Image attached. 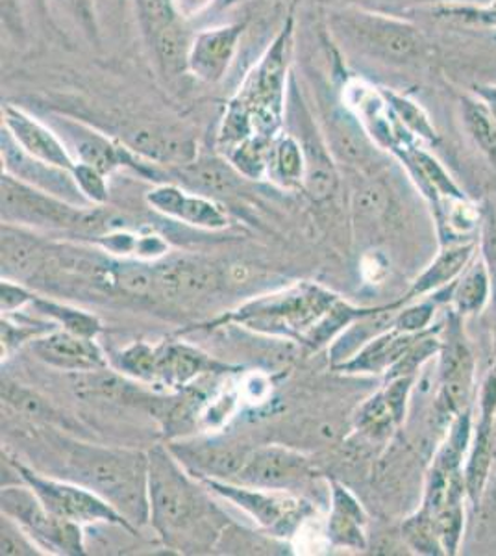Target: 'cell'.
Returning <instances> with one entry per match:
<instances>
[{
	"label": "cell",
	"instance_id": "obj_48",
	"mask_svg": "<svg viewBox=\"0 0 496 556\" xmlns=\"http://www.w3.org/2000/svg\"><path fill=\"white\" fill-rule=\"evenodd\" d=\"M471 93L484 102L485 106L489 108L491 114L496 119V84H476L472 86Z\"/></svg>",
	"mask_w": 496,
	"mask_h": 556
},
{
	"label": "cell",
	"instance_id": "obj_5",
	"mask_svg": "<svg viewBox=\"0 0 496 556\" xmlns=\"http://www.w3.org/2000/svg\"><path fill=\"white\" fill-rule=\"evenodd\" d=\"M340 299L327 291L302 286L298 290L290 291L282 298H270L251 304L239 311V321L249 323L254 329L270 330V332H304L309 334L317 325L330 314Z\"/></svg>",
	"mask_w": 496,
	"mask_h": 556
},
{
	"label": "cell",
	"instance_id": "obj_34",
	"mask_svg": "<svg viewBox=\"0 0 496 556\" xmlns=\"http://www.w3.org/2000/svg\"><path fill=\"white\" fill-rule=\"evenodd\" d=\"M466 501H453L443 510L432 516L446 556H456L461 549L463 532H466Z\"/></svg>",
	"mask_w": 496,
	"mask_h": 556
},
{
	"label": "cell",
	"instance_id": "obj_42",
	"mask_svg": "<svg viewBox=\"0 0 496 556\" xmlns=\"http://www.w3.org/2000/svg\"><path fill=\"white\" fill-rule=\"evenodd\" d=\"M71 175L75 178L76 186L82 190L84 195L88 197L89 201L99 204L106 203V182H104V175L99 169L76 162L75 169Z\"/></svg>",
	"mask_w": 496,
	"mask_h": 556
},
{
	"label": "cell",
	"instance_id": "obj_46",
	"mask_svg": "<svg viewBox=\"0 0 496 556\" xmlns=\"http://www.w3.org/2000/svg\"><path fill=\"white\" fill-rule=\"evenodd\" d=\"M34 553L36 551H31L25 534H21L15 527L2 519V555H34Z\"/></svg>",
	"mask_w": 496,
	"mask_h": 556
},
{
	"label": "cell",
	"instance_id": "obj_26",
	"mask_svg": "<svg viewBox=\"0 0 496 556\" xmlns=\"http://www.w3.org/2000/svg\"><path fill=\"white\" fill-rule=\"evenodd\" d=\"M209 367L204 354L182 345H170L160 351L157 361V379L165 380L167 384L182 386L196 375Z\"/></svg>",
	"mask_w": 496,
	"mask_h": 556
},
{
	"label": "cell",
	"instance_id": "obj_30",
	"mask_svg": "<svg viewBox=\"0 0 496 556\" xmlns=\"http://www.w3.org/2000/svg\"><path fill=\"white\" fill-rule=\"evenodd\" d=\"M38 245L25 236L2 230V269L8 277H25L39 266Z\"/></svg>",
	"mask_w": 496,
	"mask_h": 556
},
{
	"label": "cell",
	"instance_id": "obj_22",
	"mask_svg": "<svg viewBox=\"0 0 496 556\" xmlns=\"http://www.w3.org/2000/svg\"><path fill=\"white\" fill-rule=\"evenodd\" d=\"M333 505L330 523H328V536L333 544L352 549H367V536L365 525L367 516L358 501L346 492L340 484H333Z\"/></svg>",
	"mask_w": 496,
	"mask_h": 556
},
{
	"label": "cell",
	"instance_id": "obj_35",
	"mask_svg": "<svg viewBox=\"0 0 496 556\" xmlns=\"http://www.w3.org/2000/svg\"><path fill=\"white\" fill-rule=\"evenodd\" d=\"M191 43L193 41H189L188 33L178 25V21L154 34L157 56L169 70H180L183 64L188 65Z\"/></svg>",
	"mask_w": 496,
	"mask_h": 556
},
{
	"label": "cell",
	"instance_id": "obj_43",
	"mask_svg": "<svg viewBox=\"0 0 496 556\" xmlns=\"http://www.w3.org/2000/svg\"><path fill=\"white\" fill-rule=\"evenodd\" d=\"M348 7L364 8L371 12L390 13L396 15L398 12H406L417 7H440L446 2H456V0H348Z\"/></svg>",
	"mask_w": 496,
	"mask_h": 556
},
{
	"label": "cell",
	"instance_id": "obj_11",
	"mask_svg": "<svg viewBox=\"0 0 496 556\" xmlns=\"http://www.w3.org/2000/svg\"><path fill=\"white\" fill-rule=\"evenodd\" d=\"M4 128L15 139V143L30 154L31 159L54 165L60 169L73 173L76 162L62 138L51 128L44 127L39 121L31 119L20 108H4Z\"/></svg>",
	"mask_w": 496,
	"mask_h": 556
},
{
	"label": "cell",
	"instance_id": "obj_2",
	"mask_svg": "<svg viewBox=\"0 0 496 556\" xmlns=\"http://www.w3.org/2000/svg\"><path fill=\"white\" fill-rule=\"evenodd\" d=\"M75 471L110 505L132 518L145 519L149 460L138 453L76 447L71 458Z\"/></svg>",
	"mask_w": 496,
	"mask_h": 556
},
{
	"label": "cell",
	"instance_id": "obj_39",
	"mask_svg": "<svg viewBox=\"0 0 496 556\" xmlns=\"http://www.w3.org/2000/svg\"><path fill=\"white\" fill-rule=\"evenodd\" d=\"M112 278L120 290L132 295H147L154 291V271L152 267L138 266V264H125L112 269Z\"/></svg>",
	"mask_w": 496,
	"mask_h": 556
},
{
	"label": "cell",
	"instance_id": "obj_1",
	"mask_svg": "<svg viewBox=\"0 0 496 556\" xmlns=\"http://www.w3.org/2000/svg\"><path fill=\"white\" fill-rule=\"evenodd\" d=\"M333 34L352 51L380 64H415L427 52L421 28L390 13L345 7L330 13Z\"/></svg>",
	"mask_w": 496,
	"mask_h": 556
},
{
	"label": "cell",
	"instance_id": "obj_15",
	"mask_svg": "<svg viewBox=\"0 0 496 556\" xmlns=\"http://www.w3.org/2000/svg\"><path fill=\"white\" fill-rule=\"evenodd\" d=\"M243 25L220 26L193 39L188 67L204 83H219L232 62Z\"/></svg>",
	"mask_w": 496,
	"mask_h": 556
},
{
	"label": "cell",
	"instance_id": "obj_31",
	"mask_svg": "<svg viewBox=\"0 0 496 556\" xmlns=\"http://www.w3.org/2000/svg\"><path fill=\"white\" fill-rule=\"evenodd\" d=\"M403 536L419 555L446 556L434 518L422 508L404 521Z\"/></svg>",
	"mask_w": 496,
	"mask_h": 556
},
{
	"label": "cell",
	"instance_id": "obj_14",
	"mask_svg": "<svg viewBox=\"0 0 496 556\" xmlns=\"http://www.w3.org/2000/svg\"><path fill=\"white\" fill-rule=\"evenodd\" d=\"M34 351L49 366L67 369V371L91 374L106 367V358L99 345L93 342V338L73 334L69 330L54 332V334L44 336L41 340H36Z\"/></svg>",
	"mask_w": 496,
	"mask_h": 556
},
{
	"label": "cell",
	"instance_id": "obj_44",
	"mask_svg": "<svg viewBox=\"0 0 496 556\" xmlns=\"http://www.w3.org/2000/svg\"><path fill=\"white\" fill-rule=\"evenodd\" d=\"M139 2L152 33L156 34L157 30L175 23L176 15L170 7V0H139Z\"/></svg>",
	"mask_w": 496,
	"mask_h": 556
},
{
	"label": "cell",
	"instance_id": "obj_29",
	"mask_svg": "<svg viewBox=\"0 0 496 556\" xmlns=\"http://www.w3.org/2000/svg\"><path fill=\"white\" fill-rule=\"evenodd\" d=\"M304 156H306V173H304V186L308 190L309 197L315 201H325L332 195L338 186V177L333 172L332 162L328 159L321 147H304Z\"/></svg>",
	"mask_w": 496,
	"mask_h": 556
},
{
	"label": "cell",
	"instance_id": "obj_9",
	"mask_svg": "<svg viewBox=\"0 0 496 556\" xmlns=\"http://www.w3.org/2000/svg\"><path fill=\"white\" fill-rule=\"evenodd\" d=\"M17 469L26 484L38 493L39 500L43 501V505L58 518L67 519L73 523L107 521V523L123 525L125 529H130L125 521V516L117 513L106 500H101L97 493L63 484V482L47 481L23 466H17Z\"/></svg>",
	"mask_w": 496,
	"mask_h": 556
},
{
	"label": "cell",
	"instance_id": "obj_20",
	"mask_svg": "<svg viewBox=\"0 0 496 556\" xmlns=\"http://www.w3.org/2000/svg\"><path fill=\"white\" fill-rule=\"evenodd\" d=\"M421 334H408L390 327L382 334L371 338L352 361L341 367L352 374H387Z\"/></svg>",
	"mask_w": 496,
	"mask_h": 556
},
{
	"label": "cell",
	"instance_id": "obj_41",
	"mask_svg": "<svg viewBox=\"0 0 496 556\" xmlns=\"http://www.w3.org/2000/svg\"><path fill=\"white\" fill-rule=\"evenodd\" d=\"M415 380L417 375H404V377H395L385 382V388L382 392L390 403L391 410L395 414L396 424L403 425L406 419V412H408L409 395L414 390Z\"/></svg>",
	"mask_w": 496,
	"mask_h": 556
},
{
	"label": "cell",
	"instance_id": "obj_10",
	"mask_svg": "<svg viewBox=\"0 0 496 556\" xmlns=\"http://www.w3.org/2000/svg\"><path fill=\"white\" fill-rule=\"evenodd\" d=\"M207 484L227 500L238 503L252 518L258 519L259 523L278 536H290L296 525L309 513L308 503L283 493L265 492V488L254 492L252 488H238L217 481H207Z\"/></svg>",
	"mask_w": 496,
	"mask_h": 556
},
{
	"label": "cell",
	"instance_id": "obj_28",
	"mask_svg": "<svg viewBox=\"0 0 496 556\" xmlns=\"http://www.w3.org/2000/svg\"><path fill=\"white\" fill-rule=\"evenodd\" d=\"M183 456L196 469H202L207 475L238 477L249 453L246 451L227 450V447H219V445H202L196 450L189 447V450L183 451Z\"/></svg>",
	"mask_w": 496,
	"mask_h": 556
},
{
	"label": "cell",
	"instance_id": "obj_25",
	"mask_svg": "<svg viewBox=\"0 0 496 556\" xmlns=\"http://www.w3.org/2000/svg\"><path fill=\"white\" fill-rule=\"evenodd\" d=\"M461 121L463 128L478 147V151L496 165V119L489 108L480 101L474 93L461 97Z\"/></svg>",
	"mask_w": 496,
	"mask_h": 556
},
{
	"label": "cell",
	"instance_id": "obj_21",
	"mask_svg": "<svg viewBox=\"0 0 496 556\" xmlns=\"http://www.w3.org/2000/svg\"><path fill=\"white\" fill-rule=\"evenodd\" d=\"M491 301V273L484 254L478 253L466 271L448 286V306L461 317L476 316Z\"/></svg>",
	"mask_w": 496,
	"mask_h": 556
},
{
	"label": "cell",
	"instance_id": "obj_45",
	"mask_svg": "<svg viewBox=\"0 0 496 556\" xmlns=\"http://www.w3.org/2000/svg\"><path fill=\"white\" fill-rule=\"evenodd\" d=\"M385 203H387V191L383 190L382 184H371L356 197V210L364 217H374L380 214Z\"/></svg>",
	"mask_w": 496,
	"mask_h": 556
},
{
	"label": "cell",
	"instance_id": "obj_16",
	"mask_svg": "<svg viewBox=\"0 0 496 556\" xmlns=\"http://www.w3.org/2000/svg\"><path fill=\"white\" fill-rule=\"evenodd\" d=\"M328 143L333 154L354 167H367L378 160L374 139L358 115L343 106L333 108L327 119Z\"/></svg>",
	"mask_w": 496,
	"mask_h": 556
},
{
	"label": "cell",
	"instance_id": "obj_27",
	"mask_svg": "<svg viewBox=\"0 0 496 556\" xmlns=\"http://www.w3.org/2000/svg\"><path fill=\"white\" fill-rule=\"evenodd\" d=\"M385 101L390 104L391 112L395 115L398 125L411 136V138L424 139L428 143L435 146L440 141V134L435 130L432 121L427 112L419 106L417 102L411 101L406 96H400L396 91L382 89Z\"/></svg>",
	"mask_w": 496,
	"mask_h": 556
},
{
	"label": "cell",
	"instance_id": "obj_24",
	"mask_svg": "<svg viewBox=\"0 0 496 556\" xmlns=\"http://www.w3.org/2000/svg\"><path fill=\"white\" fill-rule=\"evenodd\" d=\"M128 143L133 151L143 154L147 159L156 160L162 164L176 162L189 164L193 159V143L188 139H180L173 134H165L154 128H138L128 134Z\"/></svg>",
	"mask_w": 496,
	"mask_h": 556
},
{
	"label": "cell",
	"instance_id": "obj_36",
	"mask_svg": "<svg viewBox=\"0 0 496 556\" xmlns=\"http://www.w3.org/2000/svg\"><path fill=\"white\" fill-rule=\"evenodd\" d=\"M359 429L367 432L372 438L390 437L391 430L398 427L395 414L391 410L387 399L383 392L377 393L374 397L369 399L358 412Z\"/></svg>",
	"mask_w": 496,
	"mask_h": 556
},
{
	"label": "cell",
	"instance_id": "obj_37",
	"mask_svg": "<svg viewBox=\"0 0 496 556\" xmlns=\"http://www.w3.org/2000/svg\"><path fill=\"white\" fill-rule=\"evenodd\" d=\"M34 303H36L39 311L44 312L47 316L54 317L58 323H62L63 329L69 330L73 334L94 338L101 332L99 319L89 316L86 312L75 311V308L51 303V301H41V299H34Z\"/></svg>",
	"mask_w": 496,
	"mask_h": 556
},
{
	"label": "cell",
	"instance_id": "obj_4",
	"mask_svg": "<svg viewBox=\"0 0 496 556\" xmlns=\"http://www.w3.org/2000/svg\"><path fill=\"white\" fill-rule=\"evenodd\" d=\"M149 497L152 519L164 536H178L202 518L201 497L164 451L156 450L149 460Z\"/></svg>",
	"mask_w": 496,
	"mask_h": 556
},
{
	"label": "cell",
	"instance_id": "obj_47",
	"mask_svg": "<svg viewBox=\"0 0 496 556\" xmlns=\"http://www.w3.org/2000/svg\"><path fill=\"white\" fill-rule=\"evenodd\" d=\"M0 293H2V312H12L20 308L28 301H34L28 291L23 290L21 286H15L10 280H2L0 286Z\"/></svg>",
	"mask_w": 496,
	"mask_h": 556
},
{
	"label": "cell",
	"instance_id": "obj_3",
	"mask_svg": "<svg viewBox=\"0 0 496 556\" xmlns=\"http://www.w3.org/2000/svg\"><path fill=\"white\" fill-rule=\"evenodd\" d=\"M440 351V379L435 414L441 421H453L459 412L471 408L476 361L463 330V317L448 311Z\"/></svg>",
	"mask_w": 496,
	"mask_h": 556
},
{
	"label": "cell",
	"instance_id": "obj_33",
	"mask_svg": "<svg viewBox=\"0 0 496 556\" xmlns=\"http://www.w3.org/2000/svg\"><path fill=\"white\" fill-rule=\"evenodd\" d=\"M270 172L275 178H280L285 184L304 182L306 173V156L304 149L293 138H283L278 146L270 151Z\"/></svg>",
	"mask_w": 496,
	"mask_h": 556
},
{
	"label": "cell",
	"instance_id": "obj_12",
	"mask_svg": "<svg viewBox=\"0 0 496 556\" xmlns=\"http://www.w3.org/2000/svg\"><path fill=\"white\" fill-rule=\"evenodd\" d=\"M308 475V460L290 450L267 447L246 456L238 477L241 482L265 490H285L295 486Z\"/></svg>",
	"mask_w": 496,
	"mask_h": 556
},
{
	"label": "cell",
	"instance_id": "obj_40",
	"mask_svg": "<svg viewBox=\"0 0 496 556\" xmlns=\"http://www.w3.org/2000/svg\"><path fill=\"white\" fill-rule=\"evenodd\" d=\"M157 361L160 351H152L141 343L120 354L119 366L139 379L152 380L157 379Z\"/></svg>",
	"mask_w": 496,
	"mask_h": 556
},
{
	"label": "cell",
	"instance_id": "obj_38",
	"mask_svg": "<svg viewBox=\"0 0 496 556\" xmlns=\"http://www.w3.org/2000/svg\"><path fill=\"white\" fill-rule=\"evenodd\" d=\"M437 306H440V303L434 298H424L421 303L411 304V306H406L403 311L396 312L391 327L408 332V334H421L430 327H434L432 321H434Z\"/></svg>",
	"mask_w": 496,
	"mask_h": 556
},
{
	"label": "cell",
	"instance_id": "obj_6",
	"mask_svg": "<svg viewBox=\"0 0 496 556\" xmlns=\"http://www.w3.org/2000/svg\"><path fill=\"white\" fill-rule=\"evenodd\" d=\"M495 429L496 364L489 367V371L480 382L476 395V419L472 425L471 447H469L466 469H463L467 500L472 506H480L489 482L491 468L495 460Z\"/></svg>",
	"mask_w": 496,
	"mask_h": 556
},
{
	"label": "cell",
	"instance_id": "obj_7",
	"mask_svg": "<svg viewBox=\"0 0 496 556\" xmlns=\"http://www.w3.org/2000/svg\"><path fill=\"white\" fill-rule=\"evenodd\" d=\"M84 214L86 210L73 208L49 191L2 173V219L39 227H82Z\"/></svg>",
	"mask_w": 496,
	"mask_h": 556
},
{
	"label": "cell",
	"instance_id": "obj_23",
	"mask_svg": "<svg viewBox=\"0 0 496 556\" xmlns=\"http://www.w3.org/2000/svg\"><path fill=\"white\" fill-rule=\"evenodd\" d=\"M178 177L199 195H230L239 186L232 167L215 159L183 164Z\"/></svg>",
	"mask_w": 496,
	"mask_h": 556
},
{
	"label": "cell",
	"instance_id": "obj_8",
	"mask_svg": "<svg viewBox=\"0 0 496 556\" xmlns=\"http://www.w3.org/2000/svg\"><path fill=\"white\" fill-rule=\"evenodd\" d=\"M2 510L17 519L31 536L63 553H82V536L78 523L58 518L39 500L34 490L7 488L2 492Z\"/></svg>",
	"mask_w": 496,
	"mask_h": 556
},
{
	"label": "cell",
	"instance_id": "obj_17",
	"mask_svg": "<svg viewBox=\"0 0 496 556\" xmlns=\"http://www.w3.org/2000/svg\"><path fill=\"white\" fill-rule=\"evenodd\" d=\"M478 253H480V245L476 240L458 241V243H446L441 247L434 262L417 277L408 295L403 299L404 304L411 299L427 298L446 286L454 285Z\"/></svg>",
	"mask_w": 496,
	"mask_h": 556
},
{
	"label": "cell",
	"instance_id": "obj_32",
	"mask_svg": "<svg viewBox=\"0 0 496 556\" xmlns=\"http://www.w3.org/2000/svg\"><path fill=\"white\" fill-rule=\"evenodd\" d=\"M437 20L450 21L456 25L478 26L496 30V0L487 4H463V2H446L432 8Z\"/></svg>",
	"mask_w": 496,
	"mask_h": 556
},
{
	"label": "cell",
	"instance_id": "obj_19",
	"mask_svg": "<svg viewBox=\"0 0 496 556\" xmlns=\"http://www.w3.org/2000/svg\"><path fill=\"white\" fill-rule=\"evenodd\" d=\"M154 291L167 299L196 298L217 285V273L195 260H173L152 267Z\"/></svg>",
	"mask_w": 496,
	"mask_h": 556
},
{
	"label": "cell",
	"instance_id": "obj_13",
	"mask_svg": "<svg viewBox=\"0 0 496 556\" xmlns=\"http://www.w3.org/2000/svg\"><path fill=\"white\" fill-rule=\"evenodd\" d=\"M54 127L63 143L75 151L80 164L91 165L102 175L114 172L119 165H133L130 152L82 123L56 117Z\"/></svg>",
	"mask_w": 496,
	"mask_h": 556
},
{
	"label": "cell",
	"instance_id": "obj_18",
	"mask_svg": "<svg viewBox=\"0 0 496 556\" xmlns=\"http://www.w3.org/2000/svg\"><path fill=\"white\" fill-rule=\"evenodd\" d=\"M147 201L157 212L176 217V219L189 223V225H195V227H227V215L214 201H209V199L199 195V193L189 195L176 186H160L147 195Z\"/></svg>",
	"mask_w": 496,
	"mask_h": 556
}]
</instances>
